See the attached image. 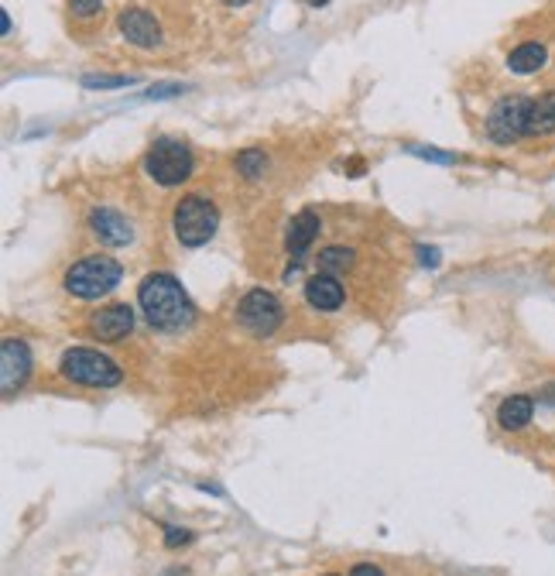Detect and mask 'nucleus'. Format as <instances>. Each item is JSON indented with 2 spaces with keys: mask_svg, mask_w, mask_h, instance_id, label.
Wrapping results in <instances>:
<instances>
[{
  "mask_svg": "<svg viewBox=\"0 0 555 576\" xmlns=\"http://www.w3.org/2000/svg\"><path fill=\"white\" fill-rule=\"evenodd\" d=\"M138 306L144 319L162 333H179L196 319V306H192L189 292L168 271H155V275L144 278L138 288Z\"/></svg>",
  "mask_w": 555,
  "mask_h": 576,
  "instance_id": "1",
  "label": "nucleus"
},
{
  "mask_svg": "<svg viewBox=\"0 0 555 576\" xmlns=\"http://www.w3.org/2000/svg\"><path fill=\"white\" fill-rule=\"evenodd\" d=\"M545 59H549V48L545 42H521L514 52L508 55V69L514 76H532L545 66Z\"/></svg>",
  "mask_w": 555,
  "mask_h": 576,
  "instance_id": "15",
  "label": "nucleus"
},
{
  "mask_svg": "<svg viewBox=\"0 0 555 576\" xmlns=\"http://www.w3.org/2000/svg\"><path fill=\"white\" fill-rule=\"evenodd\" d=\"M350 576H384V573L377 570L374 563H357V566H353V570H350Z\"/></svg>",
  "mask_w": 555,
  "mask_h": 576,
  "instance_id": "26",
  "label": "nucleus"
},
{
  "mask_svg": "<svg viewBox=\"0 0 555 576\" xmlns=\"http://www.w3.org/2000/svg\"><path fill=\"white\" fill-rule=\"evenodd\" d=\"M124 278V268L120 261L107 258V254H90V258H79L72 268L66 271L62 285H66L69 295L76 299H100V295H110Z\"/></svg>",
  "mask_w": 555,
  "mask_h": 576,
  "instance_id": "2",
  "label": "nucleus"
},
{
  "mask_svg": "<svg viewBox=\"0 0 555 576\" xmlns=\"http://www.w3.org/2000/svg\"><path fill=\"white\" fill-rule=\"evenodd\" d=\"M532 415H535L532 395H511V398H504L501 408H497V422H501V429H508V432L525 429L528 422H532Z\"/></svg>",
  "mask_w": 555,
  "mask_h": 576,
  "instance_id": "14",
  "label": "nucleus"
},
{
  "mask_svg": "<svg viewBox=\"0 0 555 576\" xmlns=\"http://www.w3.org/2000/svg\"><path fill=\"white\" fill-rule=\"evenodd\" d=\"M31 378V350L18 336H7L0 343V391L4 398H14Z\"/></svg>",
  "mask_w": 555,
  "mask_h": 576,
  "instance_id": "8",
  "label": "nucleus"
},
{
  "mask_svg": "<svg viewBox=\"0 0 555 576\" xmlns=\"http://www.w3.org/2000/svg\"><path fill=\"white\" fill-rule=\"evenodd\" d=\"M131 330H134V309L124 306V302L93 312V319H90V336H96V340H103V343L124 340Z\"/></svg>",
  "mask_w": 555,
  "mask_h": 576,
  "instance_id": "11",
  "label": "nucleus"
},
{
  "mask_svg": "<svg viewBox=\"0 0 555 576\" xmlns=\"http://www.w3.org/2000/svg\"><path fill=\"white\" fill-rule=\"evenodd\" d=\"M185 93V86L182 83H158V86H151L148 93V100H168V96H182Z\"/></svg>",
  "mask_w": 555,
  "mask_h": 576,
  "instance_id": "21",
  "label": "nucleus"
},
{
  "mask_svg": "<svg viewBox=\"0 0 555 576\" xmlns=\"http://www.w3.org/2000/svg\"><path fill=\"white\" fill-rule=\"evenodd\" d=\"M309 4H316V7H319V4H326V0H309Z\"/></svg>",
  "mask_w": 555,
  "mask_h": 576,
  "instance_id": "28",
  "label": "nucleus"
},
{
  "mask_svg": "<svg viewBox=\"0 0 555 576\" xmlns=\"http://www.w3.org/2000/svg\"><path fill=\"white\" fill-rule=\"evenodd\" d=\"M223 4H227V7H244L247 0H223Z\"/></svg>",
  "mask_w": 555,
  "mask_h": 576,
  "instance_id": "27",
  "label": "nucleus"
},
{
  "mask_svg": "<svg viewBox=\"0 0 555 576\" xmlns=\"http://www.w3.org/2000/svg\"><path fill=\"white\" fill-rule=\"evenodd\" d=\"M264 165H268V155H264V151H257V148L244 151V155L237 158V172L244 175V179H261Z\"/></svg>",
  "mask_w": 555,
  "mask_h": 576,
  "instance_id": "18",
  "label": "nucleus"
},
{
  "mask_svg": "<svg viewBox=\"0 0 555 576\" xmlns=\"http://www.w3.org/2000/svg\"><path fill=\"white\" fill-rule=\"evenodd\" d=\"M418 258H422L425 268H436V264H439V251H436V247H418Z\"/></svg>",
  "mask_w": 555,
  "mask_h": 576,
  "instance_id": "24",
  "label": "nucleus"
},
{
  "mask_svg": "<svg viewBox=\"0 0 555 576\" xmlns=\"http://www.w3.org/2000/svg\"><path fill=\"white\" fill-rule=\"evenodd\" d=\"M305 299L319 312H336L343 306V299H347V288H343V282L336 275L319 271V275H312L309 282H305Z\"/></svg>",
  "mask_w": 555,
  "mask_h": 576,
  "instance_id": "12",
  "label": "nucleus"
},
{
  "mask_svg": "<svg viewBox=\"0 0 555 576\" xmlns=\"http://www.w3.org/2000/svg\"><path fill=\"white\" fill-rule=\"evenodd\" d=\"M196 168L192 148L179 138H158L144 155V172L158 182V186H182Z\"/></svg>",
  "mask_w": 555,
  "mask_h": 576,
  "instance_id": "4",
  "label": "nucleus"
},
{
  "mask_svg": "<svg viewBox=\"0 0 555 576\" xmlns=\"http://www.w3.org/2000/svg\"><path fill=\"white\" fill-rule=\"evenodd\" d=\"M353 258H357V254H353L350 247H323V251H319V268L336 275V271H347Z\"/></svg>",
  "mask_w": 555,
  "mask_h": 576,
  "instance_id": "17",
  "label": "nucleus"
},
{
  "mask_svg": "<svg viewBox=\"0 0 555 576\" xmlns=\"http://www.w3.org/2000/svg\"><path fill=\"white\" fill-rule=\"evenodd\" d=\"M538 405H549V408H555V381H552V384H545V388L538 391Z\"/></svg>",
  "mask_w": 555,
  "mask_h": 576,
  "instance_id": "25",
  "label": "nucleus"
},
{
  "mask_svg": "<svg viewBox=\"0 0 555 576\" xmlns=\"http://www.w3.org/2000/svg\"><path fill=\"white\" fill-rule=\"evenodd\" d=\"M100 7H103V0H69V14L72 18H96L100 14Z\"/></svg>",
  "mask_w": 555,
  "mask_h": 576,
  "instance_id": "20",
  "label": "nucleus"
},
{
  "mask_svg": "<svg viewBox=\"0 0 555 576\" xmlns=\"http://www.w3.org/2000/svg\"><path fill=\"white\" fill-rule=\"evenodd\" d=\"M319 230H323V220H319L316 210H302L299 216H292V223H288V230H285L288 254H292V258H302V254L316 244Z\"/></svg>",
  "mask_w": 555,
  "mask_h": 576,
  "instance_id": "13",
  "label": "nucleus"
},
{
  "mask_svg": "<svg viewBox=\"0 0 555 576\" xmlns=\"http://www.w3.org/2000/svg\"><path fill=\"white\" fill-rule=\"evenodd\" d=\"M555 131V90H545L535 96L532 117H528V138H542Z\"/></svg>",
  "mask_w": 555,
  "mask_h": 576,
  "instance_id": "16",
  "label": "nucleus"
},
{
  "mask_svg": "<svg viewBox=\"0 0 555 576\" xmlns=\"http://www.w3.org/2000/svg\"><path fill=\"white\" fill-rule=\"evenodd\" d=\"M172 227L182 247H203L213 240L216 227H220V210H216V203L206 196H185L179 199V206H175Z\"/></svg>",
  "mask_w": 555,
  "mask_h": 576,
  "instance_id": "3",
  "label": "nucleus"
},
{
  "mask_svg": "<svg viewBox=\"0 0 555 576\" xmlns=\"http://www.w3.org/2000/svg\"><path fill=\"white\" fill-rule=\"evenodd\" d=\"M90 230H93V237L107 247H127L134 240L131 220H127L124 213L110 210V206H96L90 213Z\"/></svg>",
  "mask_w": 555,
  "mask_h": 576,
  "instance_id": "10",
  "label": "nucleus"
},
{
  "mask_svg": "<svg viewBox=\"0 0 555 576\" xmlns=\"http://www.w3.org/2000/svg\"><path fill=\"white\" fill-rule=\"evenodd\" d=\"M281 302L268 288H251L237 306V323L254 336H271L281 326Z\"/></svg>",
  "mask_w": 555,
  "mask_h": 576,
  "instance_id": "7",
  "label": "nucleus"
},
{
  "mask_svg": "<svg viewBox=\"0 0 555 576\" xmlns=\"http://www.w3.org/2000/svg\"><path fill=\"white\" fill-rule=\"evenodd\" d=\"M405 151H412L418 158H432V162H442V165L453 162V155H446V151H439V148H418V144H408Z\"/></svg>",
  "mask_w": 555,
  "mask_h": 576,
  "instance_id": "22",
  "label": "nucleus"
},
{
  "mask_svg": "<svg viewBox=\"0 0 555 576\" xmlns=\"http://www.w3.org/2000/svg\"><path fill=\"white\" fill-rule=\"evenodd\" d=\"M535 96H504L494 103V110L487 114V138L494 144H514L528 138V117H532Z\"/></svg>",
  "mask_w": 555,
  "mask_h": 576,
  "instance_id": "6",
  "label": "nucleus"
},
{
  "mask_svg": "<svg viewBox=\"0 0 555 576\" xmlns=\"http://www.w3.org/2000/svg\"><path fill=\"white\" fill-rule=\"evenodd\" d=\"M117 24H120V35H124L134 48H158L162 45V24L151 18L144 7H124Z\"/></svg>",
  "mask_w": 555,
  "mask_h": 576,
  "instance_id": "9",
  "label": "nucleus"
},
{
  "mask_svg": "<svg viewBox=\"0 0 555 576\" xmlns=\"http://www.w3.org/2000/svg\"><path fill=\"white\" fill-rule=\"evenodd\" d=\"M134 76H83V86L86 90H124L131 86Z\"/></svg>",
  "mask_w": 555,
  "mask_h": 576,
  "instance_id": "19",
  "label": "nucleus"
},
{
  "mask_svg": "<svg viewBox=\"0 0 555 576\" xmlns=\"http://www.w3.org/2000/svg\"><path fill=\"white\" fill-rule=\"evenodd\" d=\"M62 378H69L72 384H83V388H117L124 381V371L114 364L110 357H103L100 350H66L59 364Z\"/></svg>",
  "mask_w": 555,
  "mask_h": 576,
  "instance_id": "5",
  "label": "nucleus"
},
{
  "mask_svg": "<svg viewBox=\"0 0 555 576\" xmlns=\"http://www.w3.org/2000/svg\"><path fill=\"white\" fill-rule=\"evenodd\" d=\"M326 576H340V573H326Z\"/></svg>",
  "mask_w": 555,
  "mask_h": 576,
  "instance_id": "29",
  "label": "nucleus"
},
{
  "mask_svg": "<svg viewBox=\"0 0 555 576\" xmlns=\"http://www.w3.org/2000/svg\"><path fill=\"white\" fill-rule=\"evenodd\" d=\"M189 539H192V532H185V528H175V525H165V546L168 549H179Z\"/></svg>",
  "mask_w": 555,
  "mask_h": 576,
  "instance_id": "23",
  "label": "nucleus"
}]
</instances>
